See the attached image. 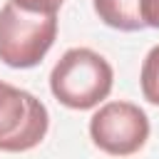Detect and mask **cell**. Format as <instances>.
Segmentation results:
<instances>
[{"label": "cell", "mask_w": 159, "mask_h": 159, "mask_svg": "<svg viewBox=\"0 0 159 159\" xmlns=\"http://www.w3.org/2000/svg\"><path fill=\"white\" fill-rule=\"evenodd\" d=\"M112 65L89 47L67 50L50 72V89L70 109H92L112 92Z\"/></svg>", "instance_id": "6da1fadb"}, {"label": "cell", "mask_w": 159, "mask_h": 159, "mask_svg": "<svg viewBox=\"0 0 159 159\" xmlns=\"http://www.w3.org/2000/svg\"><path fill=\"white\" fill-rule=\"evenodd\" d=\"M57 37V15L20 10L12 0L0 7V60L27 70L42 62Z\"/></svg>", "instance_id": "7a4b0ae2"}, {"label": "cell", "mask_w": 159, "mask_h": 159, "mask_svg": "<svg viewBox=\"0 0 159 159\" xmlns=\"http://www.w3.org/2000/svg\"><path fill=\"white\" fill-rule=\"evenodd\" d=\"M50 127L47 107L15 84L0 80V152H30L35 149Z\"/></svg>", "instance_id": "3957f363"}, {"label": "cell", "mask_w": 159, "mask_h": 159, "mask_svg": "<svg viewBox=\"0 0 159 159\" xmlns=\"http://www.w3.org/2000/svg\"><path fill=\"white\" fill-rule=\"evenodd\" d=\"M89 137L104 154L129 157L147 144L149 117L132 102H107L92 114Z\"/></svg>", "instance_id": "277c9868"}, {"label": "cell", "mask_w": 159, "mask_h": 159, "mask_svg": "<svg viewBox=\"0 0 159 159\" xmlns=\"http://www.w3.org/2000/svg\"><path fill=\"white\" fill-rule=\"evenodd\" d=\"M99 20L114 30L137 32L144 27L142 22V0H92Z\"/></svg>", "instance_id": "5b68a950"}, {"label": "cell", "mask_w": 159, "mask_h": 159, "mask_svg": "<svg viewBox=\"0 0 159 159\" xmlns=\"http://www.w3.org/2000/svg\"><path fill=\"white\" fill-rule=\"evenodd\" d=\"M139 84H142V94L147 102L159 107V45H154L144 62H142V75H139Z\"/></svg>", "instance_id": "8992f818"}, {"label": "cell", "mask_w": 159, "mask_h": 159, "mask_svg": "<svg viewBox=\"0 0 159 159\" xmlns=\"http://www.w3.org/2000/svg\"><path fill=\"white\" fill-rule=\"evenodd\" d=\"M20 10L25 12H37V15H57L65 0H12Z\"/></svg>", "instance_id": "52a82bcc"}, {"label": "cell", "mask_w": 159, "mask_h": 159, "mask_svg": "<svg viewBox=\"0 0 159 159\" xmlns=\"http://www.w3.org/2000/svg\"><path fill=\"white\" fill-rule=\"evenodd\" d=\"M142 22L159 30V0H142Z\"/></svg>", "instance_id": "ba28073f"}]
</instances>
